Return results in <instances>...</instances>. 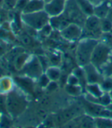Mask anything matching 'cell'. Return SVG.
<instances>
[{
	"mask_svg": "<svg viewBox=\"0 0 112 128\" xmlns=\"http://www.w3.org/2000/svg\"><path fill=\"white\" fill-rule=\"evenodd\" d=\"M98 42L99 40L94 38H81V40L77 45L75 52L76 61L80 67H84V65L91 63L92 53Z\"/></svg>",
	"mask_w": 112,
	"mask_h": 128,
	"instance_id": "cell-1",
	"label": "cell"
},
{
	"mask_svg": "<svg viewBox=\"0 0 112 128\" xmlns=\"http://www.w3.org/2000/svg\"><path fill=\"white\" fill-rule=\"evenodd\" d=\"M26 106V99L20 92L12 90L6 94V109L10 117H17L25 110Z\"/></svg>",
	"mask_w": 112,
	"mask_h": 128,
	"instance_id": "cell-2",
	"label": "cell"
},
{
	"mask_svg": "<svg viewBox=\"0 0 112 128\" xmlns=\"http://www.w3.org/2000/svg\"><path fill=\"white\" fill-rule=\"evenodd\" d=\"M21 20L24 25L39 31L48 23H49L50 16L44 10L32 13H22Z\"/></svg>",
	"mask_w": 112,
	"mask_h": 128,
	"instance_id": "cell-3",
	"label": "cell"
},
{
	"mask_svg": "<svg viewBox=\"0 0 112 128\" xmlns=\"http://www.w3.org/2000/svg\"><path fill=\"white\" fill-rule=\"evenodd\" d=\"M111 54L112 48L99 41L92 53L91 63L100 72L103 67L108 62Z\"/></svg>",
	"mask_w": 112,
	"mask_h": 128,
	"instance_id": "cell-4",
	"label": "cell"
},
{
	"mask_svg": "<svg viewBox=\"0 0 112 128\" xmlns=\"http://www.w3.org/2000/svg\"><path fill=\"white\" fill-rule=\"evenodd\" d=\"M82 38H90L99 40L102 34L100 27V18L94 15L87 16L83 26Z\"/></svg>",
	"mask_w": 112,
	"mask_h": 128,
	"instance_id": "cell-5",
	"label": "cell"
},
{
	"mask_svg": "<svg viewBox=\"0 0 112 128\" xmlns=\"http://www.w3.org/2000/svg\"><path fill=\"white\" fill-rule=\"evenodd\" d=\"M63 13L72 23H75L79 26L82 24L84 26L87 18L77 5L75 0H66V5Z\"/></svg>",
	"mask_w": 112,
	"mask_h": 128,
	"instance_id": "cell-6",
	"label": "cell"
},
{
	"mask_svg": "<svg viewBox=\"0 0 112 128\" xmlns=\"http://www.w3.org/2000/svg\"><path fill=\"white\" fill-rule=\"evenodd\" d=\"M22 71L29 78H31L38 79L44 73V68L39 59L36 57H34L27 62L26 65L22 69Z\"/></svg>",
	"mask_w": 112,
	"mask_h": 128,
	"instance_id": "cell-7",
	"label": "cell"
},
{
	"mask_svg": "<svg viewBox=\"0 0 112 128\" xmlns=\"http://www.w3.org/2000/svg\"><path fill=\"white\" fill-rule=\"evenodd\" d=\"M84 71L85 78L88 84H102L104 81V75L99 70L93 65L92 63H89L83 67Z\"/></svg>",
	"mask_w": 112,
	"mask_h": 128,
	"instance_id": "cell-8",
	"label": "cell"
},
{
	"mask_svg": "<svg viewBox=\"0 0 112 128\" xmlns=\"http://www.w3.org/2000/svg\"><path fill=\"white\" fill-rule=\"evenodd\" d=\"M83 33V28L81 26L75 24V23H70L65 28L60 32L61 36L67 41L75 42L82 38Z\"/></svg>",
	"mask_w": 112,
	"mask_h": 128,
	"instance_id": "cell-9",
	"label": "cell"
},
{
	"mask_svg": "<svg viewBox=\"0 0 112 128\" xmlns=\"http://www.w3.org/2000/svg\"><path fill=\"white\" fill-rule=\"evenodd\" d=\"M66 0H52L44 5V10L51 17L57 16L62 14L64 11Z\"/></svg>",
	"mask_w": 112,
	"mask_h": 128,
	"instance_id": "cell-10",
	"label": "cell"
},
{
	"mask_svg": "<svg viewBox=\"0 0 112 128\" xmlns=\"http://www.w3.org/2000/svg\"><path fill=\"white\" fill-rule=\"evenodd\" d=\"M70 23L72 22L64 16V13L57 16L51 17L49 20V24L52 26L53 29L57 30L58 32H61L64 28H65Z\"/></svg>",
	"mask_w": 112,
	"mask_h": 128,
	"instance_id": "cell-11",
	"label": "cell"
},
{
	"mask_svg": "<svg viewBox=\"0 0 112 128\" xmlns=\"http://www.w3.org/2000/svg\"><path fill=\"white\" fill-rule=\"evenodd\" d=\"M44 2L43 0H28L22 13H32L44 10Z\"/></svg>",
	"mask_w": 112,
	"mask_h": 128,
	"instance_id": "cell-12",
	"label": "cell"
},
{
	"mask_svg": "<svg viewBox=\"0 0 112 128\" xmlns=\"http://www.w3.org/2000/svg\"><path fill=\"white\" fill-rule=\"evenodd\" d=\"M110 9V6L109 4V2L105 0L102 3L94 6V15L100 19L106 18L108 16Z\"/></svg>",
	"mask_w": 112,
	"mask_h": 128,
	"instance_id": "cell-13",
	"label": "cell"
},
{
	"mask_svg": "<svg viewBox=\"0 0 112 128\" xmlns=\"http://www.w3.org/2000/svg\"><path fill=\"white\" fill-rule=\"evenodd\" d=\"M75 2L86 16L94 15V6L89 2L88 0H75Z\"/></svg>",
	"mask_w": 112,
	"mask_h": 128,
	"instance_id": "cell-14",
	"label": "cell"
},
{
	"mask_svg": "<svg viewBox=\"0 0 112 128\" xmlns=\"http://www.w3.org/2000/svg\"><path fill=\"white\" fill-rule=\"evenodd\" d=\"M86 90L89 95L94 98H99L104 93L99 84H88L86 85Z\"/></svg>",
	"mask_w": 112,
	"mask_h": 128,
	"instance_id": "cell-15",
	"label": "cell"
},
{
	"mask_svg": "<svg viewBox=\"0 0 112 128\" xmlns=\"http://www.w3.org/2000/svg\"><path fill=\"white\" fill-rule=\"evenodd\" d=\"M12 90V80L7 78H0V94H6L7 93Z\"/></svg>",
	"mask_w": 112,
	"mask_h": 128,
	"instance_id": "cell-16",
	"label": "cell"
},
{
	"mask_svg": "<svg viewBox=\"0 0 112 128\" xmlns=\"http://www.w3.org/2000/svg\"><path fill=\"white\" fill-rule=\"evenodd\" d=\"M50 80L52 81H58L61 78V71L57 66H51L46 69L44 72Z\"/></svg>",
	"mask_w": 112,
	"mask_h": 128,
	"instance_id": "cell-17",
	"label": "cell"
},
{
	"mask_svg": "<svg viewBox=\"0 0 112 128\" xmlns=\"http://www.w3.org/2000/svg\"><path fill=\"white\" fill-rule=\"evenodd\" d=\"M28 61V55L26 53H20L14 60L15 67L17 70H22Z\"/></svg>",
	"mask_w": 112,
	"mask_h": 128,
	"instance_id": "cell-18",
	"label": "cell"
},
{
	"mask_svg": "<svg viewBox=\"0 0 112 128\" xmlns=\"http://www.w3.org/2000/svg\"><path fill=\"white\" fill-rule=\"evenodd\" d=\"M94 124L97 127H112V118L96 117L94 118Z\"/></svg>",
	"mask_w": 112,
	"mask_h": 128,
	"instance_id": "cell-19",
	"label": "cell"
},
{
	"mask_svg": "<svg viewBox=\"0 0 112 128\" xmlns=\"http://www.w3.org/2000/svg\"><path fill=\"white\" fill-rule=\"evenodd\" d=\"M92 116H84V117H81L79 119V121L78 122V126L81 127H93L95 126L94 124V118Z\"/></svg>",
	"mask_w": 112,
	"mask_h": 128,
	"instance_id": "cell-20",
	"label": "cell"
},
{
	"mask_svg": "<svg viewBox=\"0 0 112 128\" xmlns=\"http://www.w3.org/2000/svg\"><path fill=\"white\" fill-rule=\"evenodd\" d=\"M65 90L68 93V94L72 95V96H78L82 94V87L81 85H72V84H67V85L65 86Z\"/></svg>",
	"mask_w": 112,
	"mask_h": 128,
	"instance_id": "cell-21",
	"label": "cell"
},
{
	"mask_svg": "<svg viewBox=\"0 0 112 128\" xmlns=\"http://www.w3.org/2000/svg\"><path fill=\"white\" fill-rule=\"evenodd\" d=\"M100 72L102 73L104 77L108 78H112V54L109 58L108 62L102 69Z\"/></svg>",
	"mask_w": 112,
	"mask_h": 128,
	"instance_id": "cell-22",
	"label": "cell"
},
{
	"mask_svg": "<svg viewBox=\"0 0 112 128\" xmlns=\"http://www.w3.org/2000/svg\"><path fill=\"white\" fill-rule=\"evenodd\" d=\"M100 27L102 32H110L112 31V20L108 17L100 19Z\"/></svg>",
	"mask_w": 112,
	"mask_h": 128,
	"instance_id": "cell-23",
	"label": "cell"
},
{
	"mask_svg": "<svg viewBox=\"0 0 112 128\" xmlns=\"http://www.w3.org/2000/svg\"><path fill=\"white\" fill-rule=\"evenodd\" d=\"M100 42H102L112 48V33L111 32H103L100 36Z\"/></svg>",
	"mask_w": 112,
	"mask_h": 128,
	"instance_id": "cell-24",
	"label": "cell"
},
{
	"mask_svg": "<svg viewBox=\"0 0 112 128\" xmlns=\"http://www.w3.org/2000/svg\"><path fill=\"white\" fill-rule=\"evenodd\" d=\"M17 0H2V6L6 10H12L16 8Z\"/></svg>",
	"mask_w": 112,
	"mask_h": 128,
	"instance_id": "cell-25",
	"label": "cell"
},
{
	"mask_svg": "<svg viewBox=\"0 0 112 128\" xmlns=\"http://www.w3.org/2000/svg\"><path fill=\"white\" fill-rule=\"evenodd\" d=\"M52 30H53V28L52 27V26L49 24V23H48L47 25H46L43 28H42L38 32H39V34H42V36L48 37L51 34Z\"/></svg>",
	"mask_w": 112,
	"mask_h": 128,
	"instance_id": "cell-26",
	"label": "cell"
},
{
	"mask_svg": "<svg viewBox=\"0 0 112 128\" xmlns=\"http://www.w3.org/2000/svg\"><path fill=\"white\" fill-rule=\"evenodd\" d=\"M38 84L42 88H46L51 81L50 79L48 78V76L44 73L38 78Z\"/></svg>",
	"mask_w": 112,
	"mask_h": 128,
	"instance_id": "cell-27",
	"label": "cell"
},
{
	"mask_svg": "<svg viewBox=\"0 0 112 128\" xmlns=\"http://www.w3.org/2000/svg\"><path fill=\"white\" fill-rule=\"evenodd\" d=\"M10 117L6 116V114H1V118H0V126H6L8 127L12 124V120L9 118Z\"/></svg>",
	"mask_w": 112,
	"mask_h": 128,
	"instance_id": "cell-28",
	"label": "cell"
},
{
	"mask_svg": "<svg viewBox=\"0 0 112 128\" xmlns=\"http://www.w3.org/2000/svg\"><path fill=\"white\" fill-rule=\"evenodd\" d=\"M5 111L8 114L6 109V94H0V113Z\"/></svg>",
	"mask_w": 112,
	"mask_h": 128,
	"instance_id": "cell-29",
	"label": "cell"
},
{
	"mask_svg": "<svg viewBox=\"0 0 112 128\" xmlns=\"http://www.w3.org/2000/svg\"><path fill=\"white\" fill-rule=\"evenodd\" d=\"M67 84H72V85H79L80 81L74 74H72L71 75L68 77V78H67Z\"/></svg>",
	"mask_w": 112,
	"mask_h": 128,
	"instance_id": "cell-30",
	"label": "cell"
},
{
	"mask_svg": "<svg viewBox=\"0 0 112 128\" xmlns=\"http://www.w3.org/2000/svg\"><path fill=\"white\" fill-rule=\"evenodd\" d=\"M21 40L22 42L25 44L26 45H30L32 43V37L29 36L28 34H23L21 36Z\"/></svg>",
	"mask_w": 112,
	"mask_h": 128,
	"instance_id": "cell-31",
	"label": "cell"
},
{
	"mask_svg": "<svg viewBox=\"0 0 112 128\" xmlns=\"http://www.w3.org/2000/svg\"><path fill=\"white\" fill-rule=\"evenodd\" d=\"M60 61V58L55 54H52L51 58H50V62L52 64V66H57L58 64V62Z\"/></svg>",
	"mask_w": 112,
	"mask_h": 128,
	"instance_id": "cell-32",
	"label": "cell"
},
{
	"mask_svg": "<svg viewBox=\"0 0 112 128\" xmlns=\"http://www.w3.org/2000/svg\"><path fill=\"white\" fill-rule=\"evenodd\" d=\"M57 88H58L57 81H52V80L50 81L49 84H48V86L46 87V88L48 90H55Z\"/></svg>",
	"mask_w": 112,
	"mask_h": 128,
	"instance_id": "cell-33",
	"label": "cell"
},
{
	"mask_svg": "<svg viewBox=\"0 0 112 128\" xmlns=\"http://www.w3.org/2000/svg\"><path fill=\"white\" fill-rule=\"evenodd\" d=\"M6 50H7V45L6 43H0V57L3 56L6 53Z\"/></svg>",
	"mask_w": 112,
	"mask_h": 128,
	"instance_id": "cell-34",
	"label": "cell"
},
{
	"mask_svg": "<svg viewBox=\"0 0 112 128\" xmlns=\"http://www.w3.org/2000/svg\"><path fill=\"white\" fill-rule=\"evenodd\" d=\"M89 2H90L91 3H92L94 6L100 4V3H102L103 2H104L105 0H88Z\"/></svg>",
	"mask_w": 112,
	"mask_h": 128,
	"instance_id": "cell-35",
	"label": "cell"
},
{
	"mask_svg": "<svg viewBox=\"0 0 112 128\" xmlns=\"http://www.w3.org/2000/svg\"><path fill=\"white\" fill-rule=\"evenodd\" d=\"M109 4H110V7L112 8V0H109Z\"/></svg>",
	"mask_w": 112,
	"mask_h": 128,
	"instance_id": "cell-36",
	"label": "cell"
},
{
	"mask_svg": "<svg viewBox=\"0 0 112 128\" xmlns=\"http://www.w3.org/2000/svg\"><path fill=\"white\" fill-rule=\"evenodd\" d=\"M43 1L46 2V3H47V2H49L50 1H52V0H43Z\"/></svg>",
	"mask_w": 112,
	"mask_h": 128,
	"instance_id": "cell-37",
	"label": "cell"
},
{
	"mask_svg": "<svg viewBox=\"0 0 112 128\" xmlns=\"http://www.w3.org/2000/svg\"><path fill=\"white\" fill-rule=\"evenodd\" d=\"M0 118H1V113H0Z\"/></svg>",
	"mask_w": 112,
	"mask_h": 128,
	"instance_id": "cell-38",
	"label": "cell"
},
{
	"mask_svg": "<svg viewBox=\"0 0 112 128\" xmlns=\"http://www.w3.org/2000/svg\"><path fill=\"white\" fill-rule=\"evenodd\" d=\"M111 32V33H112V31H111V32Z\"/></svg>",
	"mask_w": 112,
	"mask_h": 128,
	"instance_id": "cell-39",
	"label": "cell"
}]
</instances>
